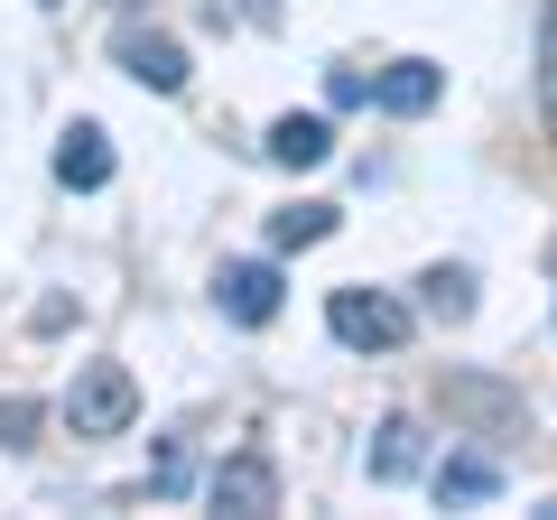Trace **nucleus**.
I'll return each mask as SVG.
<instances>
[{
	"label": "nucleus",
	"mask_w": 557,
	"mask_h": 520,
	"mask_svg": "<svg viewBox=\"0 0 557 520\" xmlns=\"http://www.w3.org/2000/svg\"><path fill=\"white\" fill-rule=\"evenodd\" d=\"M131 419H139L131 362H84L75 391H65V428H75V437H131Z\"/></svg>",
	"instance_id": "1"
},
{
	"label": "nucleus",
	"mask_w": 557,
	"mask_h": 520,
	"mask_svg": "<svg viewBox=\"0 0 557 520\" xmlns=\"http://www.w3.org/2000/svg\"><path fill=\"white\" fill-rule=\"evenodd\" d=\"M325 325H335V344H354V354H399L418 317L391 288H335V298H325Z\"/></svg>",
	"instance_id": "2"
},
{
	"label": "nucleus",
	"mask_w": 557,
	"mask_h": 520,
	"mask_svg": "<svg viewBox=\"0 0 557 520\" xmlns=\"http://www.w3.org/2000/svg\"><path fill=\"white\" fill-rule=\"evenodd\" d=\"M437 400H446V419H465L474 437H520V391L493 381V372H446Z\"/></svg>",
	"instance_id": "3"
},
{
	"label": "nucleus",
	"mask_w": 557,
	"mask_h": 520,
	"mask_svg": "<svg viewBox=\"0 0 557 520\" xmlns=\"http://www.w3.org/2000/svg\"><path fill=\"white\" fill-rule=\"evenodd\" d=\"M205 502H214V511H233V520L278 511V465H270V456H223L214 483H205Z\"/></svg>",
	"instance_id": "4"
},
{
	"label": "nucleus",
	"mask_w": 557,
	"mask_h": 520,
	"mask_svg": "<svg viewBox=\"0 0 557 520\" xmlns=\"http://www.w3.org/2000/svg\"><path fill=\"white\" fill-rule=\"evenodd\" d=\"M112 65L131 84H149V94H186V47L159 38V28H121L112 38Z\"/></svg>",
	"instance_id": "5"
},
{
	"label": "nucleus",
	"mask_w": 557,
	"mask_h": 520,
	"mask_svg": "<svg viewBox=\"0 0 557 520\" xmlns=\"http://www.w3.org/2000/svg\"><path fill=\"white\" fill-rule=\"evenodd\" d=\"M214 307L233 325H270L278 317V260H223L214 270Z\"/></svg>",
	"instance_id": "6"
},
{
	"label": "nucleus",
	"mask_w": 557,
	"mask_h": 520,
	"mask_svg": "<svg viewBox=\"0 0 557 520\" xmlns=\"http://www.w3.org/2000/svg\"><path fill=\"white\" fill-rule=\"evenodd\" d=\"M437 94H446V65H428V57H399V65H381V75H372V102H381V112H399V121L437 112Z\"/></svg>",
	"instance_id": "7"
},
{
	"label": "nucleus",
	"mask_w": 557,
	"mask_h": 520,
	"mask_svg": "<svg viewBox=\"0 0 557 520\" xmlns=\"http://www.w3.org/2000/svg\"><path fill=\"white\" fill-rule=\"evenodd\" d=\"M57 186H65V196L112 186V131H102V121H75V131L57 140Z\"/></svg>",
	"instance_id": "8"
},
{
	"label": "nucleus",
	"mask_w": 557,
	"mask_h": 520,
	"mask_svg": "<svg viewBox=\"0 0 557 520\" xmlns=\"http://www.w3.org/2000/svg\"><path fill=\"white\" fill-rule=\"evenodd\" d=\"M418 465H428V437H418V419H381L372 446H362V474L372 483H409Z\"/></svg>",
	"instance_id": "9"
},
{
	"label": "nucleus",
	"mask_w": 557,
	"mask_h": 520,
	"mask_svg": "<svg viewBox=\"0 0 557 520\" xmlns=\"http://www.w3.org/2000/svg\"><path fill=\"white\" fill-rule=\"evenodd\" d=\"M260 149H270L278 168H325V159H335V121H325V112H288V121H270V140H260Z\"/></svg>",
	"instance_id": "10"
},
{
	"label": "nucleus",
	"mask_w": 557,
	"mask_h": 520,
	"mask_svg": "<svg viewBox=\"0 0 557 520\" xmlns=\"http://www.w3.org/2000/svg\"><path fill=\"white\" fill-rule=\"evenodd\" d=\"M418 307L437 325H465L474 317V270H428V280H418Z\"/></svg>",
	"instance_id": "11"
},
{
	"label": "nucleus",
	"mask_w": 557,
	"mask_h": 520,
	"mask_svg": "<svg viewBox=\"0 0 557 520\" xmlns=\"http://www.w3.org/2000/svg\"><path fill=\"white\" fill-rule=\"evenodd\" d=\"M335 223H344L335 205H288V214H270V251H317Z\"/></svg>",
	"instance_id": "12"
},
{
	"label": "nucleus",
	"mask_w": 557,
	"mask_h": 520,
	"mask_svg": "<svg viewBox=\"0 0 557 520\" xmlns=\"http://www.w3.org/2000/svg\"><path fill=\"white\" fill-rule=\"evenodd\" d=\"M493 493H502V474L483 456H446L437 465V502H493Z\"/></svg>",
	"instance_id": "13"
},
{
	"label": "nucleus",
	"mask_w": 557,
	"mask_h": 520,
	"mask_svg": "<svg viewBox=\"0 0 557 520\" xmlns=\"http://www.w3.org/2000/svg\"><path fill=\"white\" fill-rule=\"evenodd\" d=\"M539 121H548V140H557V0L539 10Z\"/></svg>",
	"instance_id": "14"
},
{
	"label": "nucleus",
	"mask_w": 557,
	"mask_h": 520,
	"mask_svg": "<svg viewBox=\"0 0 557 520\" xmlns=\"http://www.w3.org/2000/svg\"><path fill=\"white\" fill-rule=\"evenodd\" d=\"M38 419H47V409L10 391V400H0V446H10V456H28V446H38Z\"/></svg>",
	"instance_id": "15"
},
{
	"label": "nucleus",
	"mask_w": 557,
	"mask_h": 520,
	"mask_svg": "<svg viewBox=\"0 0 557 520\" xmlns=\"http://www.w3.org/2000/svg\"><path fill=\"white\" fill-rule=\"evenodd\" d=\"M112 10H139V0H112Z\"/></svg>",
	"instance_id": "16"
}]
</instances>
